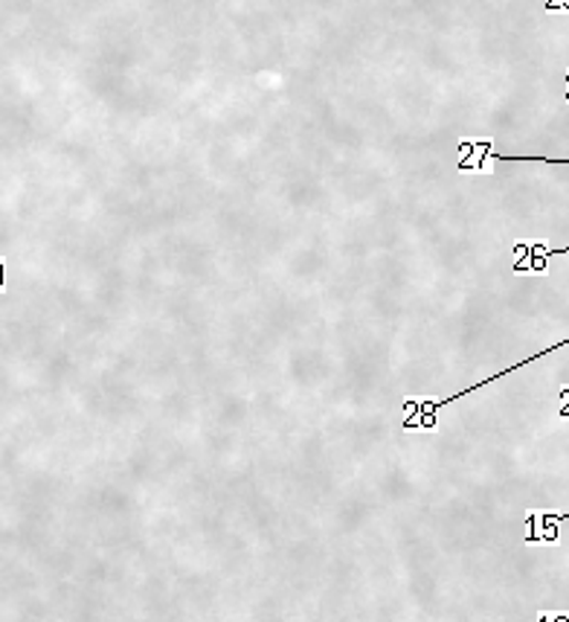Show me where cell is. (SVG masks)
<instances>
[{
  "label": "cell",
  "instance_id": "obj_2",
  "mask_svg": "<svg viewBox=\"0 0 569 622\" xmlns=\"http://www.w3.org/2000/svg\"><path fill=\"white\" fill-rule=\"evenodd\" d=\"M563 254H569V248H552V250H546V256H563Z\"/></svg>",
  "mask_w": 569,
  "mask_h": 622
},
{
  "label": "cell",
  "instance_id": "obj_1",
  "mask_svg": "<svg viewBox=\"0 0 569 622\" xmlns=\"http://www.w3.org/2000/svg\"><path fill=\"white\" fill-rule=\"evenodd\" d=\"M561 521H569V512H558V515H540V524L549 527V524H561Z\"/></svg>",
  "mask_w": 569,
  "mask_h": 622
},
{
  "label": "cell",
  "instance_id": "obj_3",
  "mask_svg": "<svg viewBox=\"0 0 569 622\" xmlns=\"http://www.w3.org/2000/svg\"><path fill=\"white\" fill-rule=\"evenodd\" d=\"M558 620H561V622H569V616H567V620H563V616H558Z\"/></svg>",
  "mask_w": 569,
  "mask_h": 622
}]
</instances>
